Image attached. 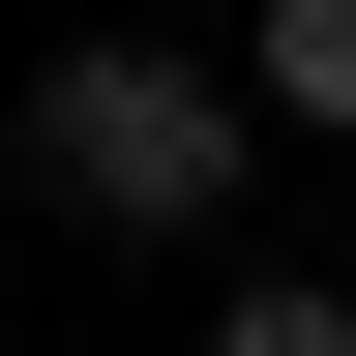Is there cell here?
<instances>
[{"mask_svg": "<svg viewBox=\"0 0 356 356\" xmlns=\"http://www.w3.org/2000/svg\"><path fill=\"white\" fill-rule=\"evenodd\" d=\"M30 149H60V208H89V238H208V208H238L208 60H60V119H30Z\"/></svg>", "mask_w": 356, "mask_h": 356, "instance_id": "6da1fadb", "label": "cell"}, {"mask_svg": "<svg viewBox=\"0 0 356 356\" xmlns=\"http://www.w3.org/2000/svg\"><path fill=\"white\" fill-rule=\"evenodd\" d=\"M267 119H356V0H267Z\"/></svg>", "mask_w": 356, "mask_h": 356, "instance_id": "7a4b0ae2", "label": "cell"}, {"mask_svg": "<svg viewBox=\"0 0 356 356\" xmlns=\"http://www.w3.org/2000/svg\"><path fill=\"white\" fill-rule=\"evenodd\" d=\"M208 356H356V297H327V267H267V297H208Z\"/></svg>", "mask_w": 356, "mask_h": 356, "instance_id": "3957f363", "label": "cell"}]
</instances>
